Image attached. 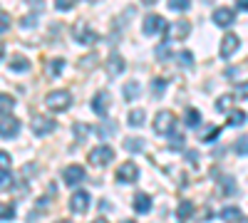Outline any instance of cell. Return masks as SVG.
I'll use <instances>...</instances> for the list:
<instances>
[{
	"mask_svg": "<svg viewBox=\"0 0 248 223\" xmlns=\"http://www.w3.org/2000/svg\"><path fill=\"white\" fill-rule=\"evenodd\" d=\"M45 104H47L50 112H65L72 104V94L67 89H55L45 97Z\"/></svg>",
	"mask_w": 248,
	"mask_h": 223,
	"instance_id": "6da1fadb",
	"label": "cell"
},
{
	"mask_svg": "<svg viewBox=\"0 0 248 223\" xmlns=\"http://www.w3.org/2000/svg\"><path fill=\"white\" fill-rule=\"evenodd\" d=\"M72 35H75V40H77L79 45H94L97 40H99V35L87 25V20H79V23H75Z\"/></svg>",
	"mask_w": 248,
	"mask_h": 223,
	"instance_id": "7a4b0ae2",
	"label": "cell"
},
{
	"mask_svg": "<svg viewBox=\"0 0 248 223\" xmlns=\"http://www.w3.org/2000/svg\"><path fill=\"white\" fill-rule=\"evenodd\" d=\"M30 129H32L35 136H47V134L55 132V119L43 117V114H35V117L30 119Z\"/></svg>",
	"mask_w": 248,
	"mask_h": 223,
	"instance_id": "3957f363",
	"label": "cell"
},
{
	"mask_svg": "<svg viewBox=\"0 0 248 223\" xmlns=\"http://www.w3.org/2000/svg\"><path fill=\"white\" fill-rule=\"evenodd\" d=\"M112 159H114V149L107 147V144L94 147V149L90 151V164H92V166H107Z\"/></svg>",
	"mask_w": 248,
	"mask_h": 223,
	"instance_id": "277c9868",
	"label": "cell"
},
{
	"mask_svg": "<svg viewBox=\"0 0 248 223\" xmlns=\"http://www.w3.org/2000/svg\"><path fill=\"white\" fill-rule=\"evenodd\" d=\"M90 204H92V198H90L87 191H77V193L70 196V211H72L75 216L87 213V211H90Z\"/></svg>",
	"mask_w": 248,
	"mask_h": 223,
	"instance_id": "5b68a950",
	"label": "cell"
},
{
	"mask_svg": "<svg viewBox=\"0 0 248 223\" xmlns=\"http://www.w3.org/2000/svg\"><path fill=\"white\" fill-rule=\"evenodd\" d=\"M154 132L156 134H169L174 127H176V117L171 114V112H159L156 117H154Z\"/></svg>",
	"mask_w": 248,
	"mask_h": 223,
	"instance_id": "8992f818",
	"label": "cell"
},
{
	"mask_svg": "<svg viewBox=\"0 0 248 223\" xmlns=\"http://www.w3.org/2000/svg\"><path fill=\"white\" fill-rule=\"evenodd\" d=\"M139 178V169L134 161H124V164L117 169V181L119 184H134V181Z\"/></svg>",
	"mask_w": 248,
	"mask_h": 223,
	"instance_id": "52a82bcc",
	"label": "cell"
},
{
	"mask_svg": "<svg viewBox=\"0 0 248 223\" xmlns=\"http://www.w3.org/2000/svg\"><path fill=\"white\" fill-rule=\"evenodd\" d=\"M141 30H144V35H156V32H161V30H169L167 28V20H164L161 15H147L144 17V25H141Z\"/></svg>",
	"mask_w": 248,
	"mask_h": 223,
	"instance_id": "ba28073f",
	"label": "cell"
},
{
	"mask_svg": "<svg viewBox=\"0 0 248 223\" xmlns=\"http://www.w3.org/2000/svg\"><path fill=\"white\" fill-rule=\"evenodd\" d=\"M62 178H65V184H67V186H79L82 181L87 178V174H85V169H82V166L72 164V166H67L65 171H62Z\"/></svg>",
	"mask_w": 248,
	"mask_h": 223,
	"instance_id": "9c48e42d",
	"label": "cell"
},
{
	"mask_svg": "<svg viewBox=\"0 0 248 223\" xmlns=\"http://www.w3.org/2000/svg\"><path fill=\"white\" fill-rule=\"evenodd\" d=\"M20 132V121L15 117H0V139H13Z\"/></svg>",
	"mask_w": 248,
	"mask_h": 223,
	"instance_id": "30bf717a",
	"label": "cell"
},
{
	"mask_svg": "<svg viewBox=\"0 0 248 223\" xmlns=\"http://www.w3.org/2000/svg\"><path fill=\"white\" fill-rule=\"evenodd\" d=\"M214 23H216L218 28H229V25L236 23V13H233L231 8H216V10H214Z\"/></svg>",
	"mask_w": 248,
	"mask_h": 223,
	"instance_id": "8fae6325",
	"label": "cell"
},
{
	"mask_svg": "<svg viewBox=\"0 0 248 223\" xmlns=\"http://www.w3.org/2000/svg\"><path fill=\"white\" fill-rule=\"evenodd\" d=\"M241 47V40H238V35H233V32H229L223 40H221V57H226L229 59L236 50Z\"/></svg>",
	"mask_w": 248,
	"mask_h": 223,
	"instance_id": "7c38bea8",
	"label": "cell"
},
{
	"mask_svg": "<svg viewBox=\"0 0 248 223\" xmlns=\"http://www.w3.org/2000/svg\"><path fill=\"white\" fill-rule=\"evenodd\" d=\"M92 112H94L97 117H105V114L109 112V94H107V92H97V94L92 97Z\"/></svg>",
	"mask_w": 248,
	"mask_h": 223,
	"instance_id": "4fadbf2b",
	"label": "cell"
},
{
	"mask_svg": "<svg viewBox=\"0 0 248 223\" xmlns=\"http://www.w3.org/2000/svg\"><path fill=\"white\" fill-rule=\"evenodd\" d=\"M124 67H127V62H124V57L122 55H109V59H107V74L109 77H119L122 72H124Z\"/></svg>",
	"mask_w": 248,
	"mask_h": 223,
	"instance_id": "5bb4252c",
	"label": "cell"
},
{
	"mask_svg": "<svg viewBox=\"0 0 248 223\" xmlns=\"http://www.w3.org/2000/svg\"><path fill=\"white\" fill-rule=\"evenodd\" d=\"M132 206H134V211L137 213H149V208H152V198L147 196V193H134V201H132Z\"/></svg>",
	"mask_w": 248,
	"mask_h": 223,
	"instance_id": "9a60e30c",
	"label": "cell"
},
{
	"mask_svg": "<svg viewBox=\"0 0 248 223\" xmlns=\"http://www.w3.org/2000/svg\"><path fill=\"white\" fill-rule=\"evenodd\" d=\"M169 32H171V37H174V40H184V37H189V32H191L189 20H179V23H174V25L169 28Z\"/></svg>",
	"mask_w": 248,
	"mask_h": 223,
	"instance_id": "2e32d148",
	"label": "cell"
},
{
	"mask_svg": "<svg viewBox=\"0 0 248 223\" xmlns=\"http://www.w3.org/2000/svg\"><path fill=\"white\" fill-rule=\"evenodd\" d=\"M144 147H147V141H144L141 136H129V139H124V149H127L129 154H137V151H141Z\"/></svg>",
	"mask_w": 248,
	"mask_h": 223,
	"instance_id": "e0dca14e",
	"label": "cell"
},
{
	"mask_svg": "<svg viewBox=\"0 0 248 223\" xmlns=\"http://www.w3.org/2000/svg\"><path fill=\"white\" fill-rule=\"evenodd\" d=\"M62 67H65V59L57 57V59H50V62L45 65V72H47V77H50V79H55V77H60Z\"/></svg>",
	"mask_w": 248,
	"mask_h": 223,
	"instance_id": "ac0fdd59",
	"label": "cell"
},
{
	"mask_svg": "<svg viewBox=\"0 0 248 223\" xmlns=\"http://www.w3.org/2000/svg\"><path fill=\"white\" fill-rule=\"evenodd\" d=\"M191 216H194V204H191V201H181L179 208H176V218L184 223V221H189Z\"/></svg>",
	"mask_w": 248,
	"mask_h": 223,
	"instance_id": "d6986e66",
	"label": "cell"
},
{
	"mask_svg": "<svg viewBox=\"0 0 248 223\" xmlns=\"http://www.w3.org/2000/svg\"><path fill=\"white\" fill-rule=\"evenodd\" d=\"M10 70H13V72H25V70H30V59L20 57V55L10 57Z\"/></svg>",
	"mask_w": 248,
	"mask_h": 223,
	"instance_id": "ffe728a7",
	"label": "cell"
},
{
	"mask_svg": "<svg viewBox=\"0 0 248 223\" xmlns=\"http://www.w3.org/2000/svg\"><path fill=\"white\" fill-rule=\"evenodd\" d=\"M184 121H186V127H189V129H196V127L201 124V112H199V109H186Z\"/></svg>",
	"mask_w": 248,
	"mask_h": 223,
	"instance_id": "44dd1931",
	"label": "cell"
},
{
	"mask_svg": "<svg viewBox=\"0 0 248 223\" xmlns=\"http://www.w3.org/2000/svg\"><path fill=\"white\" fill-rule=\"evenodd\" d=\"M221 218H223L226 223H238V221H241V211H238L236 206H226V208L221 211Z\"/></svg>",
	"mask_w": 248,
	"mask_h": 223,
	"instance_id": "7402d4cb",
	"label": "cell"
},
{
	"mask_svg": "<svg viewBox=\"0 0 248 223\" xmlns=\"http://www.w3.org/2000/svg\"><path fill=\"white\" fill-rule=\"evenodd\" d=\"M15 107V97L0 92V114H10V109Z\"/></svg>",
	"mask_w": 248,
	"mask_h": 223,
	"instance_id": "603a6c76",
	"label": "cell"
},
{
	"mask_svg": "<svg viewBox=\"0 0 248 223\" xmlns=\"http://www.w3.org/2000/svg\"><path fill=\"white\" fill-rule=\"evenodd\" d=\"M246 112H241V109H233L231 114H229V119H226V121H229V127H241V124H246Z\"/></svg>",
	"mask_w": 248,
	"mask_h": 223,
	"instance_id": "cb8c5ba5",
	"label": "cell"
},
{
	"mask_svg": "<svg viewBox=\"0 0 248 223\" xmlns=\"http://www.w3.org/2000/svg\"><path fill=\"white\" fill-rule=\"evenodd\" d=\"M139 92H141V85L137 82V79H132V82L124 85V97H127V99H137Z\"/></svg>",
	"mask_w": 248,
	"mask_h": 223,
	"instance_id": "d4e9b609",
	"label": "cell"
},
{
	"mask_svg": "<svg viewBox=\"0 0 248 223\" xmlns=\"http://www.w3.org/2000/svg\"><path fill=\"white\" fill-rule=\"evenodd\" d=\"M114 132H117V121H102V127L97 129V134H99L102 139H109Z\"/></svg>",
	"mask_w": 248,
	"mask_h": 223,
	"instance_id": "484cf974",
	"label": "cell"
},
{
	"mask_svg": "<svg viewBox=\"0 0 248 223\" xmlns=\"http://www.w3.org/2000/svg\"><path fill=\"white\" fill-rule=\"evenodd\" d=\"M144 117H147V114H144V109H132L129 117H127V121H129L132 127H141L144 124Z\"/></svg>",
	"mask_w": 248,
	"mask_h": 223,
	"instance_id": "4316f807",
	"label": "cell"
},
{
	"mask_svg": "<svg viewBox=\"0 0 248 223\" xmlns=\"http://www.w3.org/2000/svg\"><path fill=\"white\" fill-rule=\"evenodd\" d=\"M13 186H15L13 174H10V171H3V174H0V191H10Z\"/></svg>",
	"mask_w": 248,
	"mask_h": 223,
	"instance_id": "83f0119b",
	"label": "cell"
},
{
	"mask_svg": "<svg viewBox=\"0 0 248 223\" xmlns=\"http://www.w3.org/2000/svg\"><path fill=\"white\" fill-rule=\"evenodd\" d=\"M92 132H94V129L87 127V124H75V136H77V141H85Z\"/></svg>",
	"mask_w": 248,
	"mask_h": 223,
	"instance_id": "f1b7e54d",
	"label": "cell"
},
{
	"mask_svg": "<svg viewBox=\"0 0 248 223\" xmlns=\"http://www.w3.org/2000/svg\"><path fill=\"white\" fill-rule=\"evenodd\" d=\"M233 149H236L238 156H248V136H238V141L233 144Z\"/></svg>",
	"mask_w": 248,
	"mask_h": 223,
	"instance_id": "f546056e",
	"label": "cell"
},
{
	"mask_svg": "<svg viewBox=\"0 0 248 223\" xmlns=\"http://www.w3.org/2000/svg\"><path fill=\"white\" fill-rule=\"evenodd\" d=\"M218 181H221V189H223V193H236V184H233V178L229 176H218Z\"/></svg>",
	"mask_w": 248,
	"mask_h": 223,
	"instance_id": "4dcf8cb0",
	"label": "cell"
},
{
	"mask_svg": "<svg viewBox=\"0 0 248 223\" xmlns=\"http://www.w3.org/2000/svg\"><path fill=\"white\" fill-rule=\"evenodd\" d=\"M179 65H181V67H191V65H194V55H191L189 50H181V52H179Z\"/></svg>",
	"mask_w": 248,
	"mask_h": 223,
	"instance_id": "1f68e13d",
	"label": "cell"
},
{
	"mask_svg": "<svg viewBox=\"0 0 248 223\" xmlns=\"http://www.w3.org/2000/svg\"><path fill=\"white\" fill-rule=\"evenodd\" d=\"M15 216V206L13 204H0V221H8Z\"/></svg>",
	"mask_w": 248,
	"mask_h": 223,
	"instance_id": "d6a6232c",
	"label": "cell"
},
{
	"mask_svg": "<svg viewBox=\"0 0 248 223\" xmlns=\"http://www.w3.org/2000/svg\"><path fill=\"white\" fill-rule=\"evenodd\" d=\"M216 136H218V127H211V129H206L199 139L203 141V144H209V141H216Z\"/></svg>",
	"mask_w": 248,
	"mask_h": 223,
	"instance_id": "836d02e7",
	"label": "cell"
},
{
	"mask_svg": "<svg viewBox=\"0 0 248 223\" xmlns=\"http://www.w3.org/2000/svg\"><path fill=\"white\" fill-rule=\"evenodd\" d=\"M169 10H189V5H191V0H169Z\"/></svg>",
	"mask_w": 248,
	"mask_h": 223,
	"instance_id": "e575fe53",
	"label": "cell"
},
{
	"mask_svg": "<svg viewBox=\"0 0 248 223\" xmlns=\"http://www.w3.org/2000/svg\"><path fill=\"white\" fill-rule=\"evenodd\" d=\"M169 82L167 79H161V77H156L154 82H152V89H154V97H161V92H164V87H167Z\"/></svg>",
	"mask_w": 248,
	"mask_h": 223,
	"instance_id": "d590c367",
	"label": "cell"
},
{
	"mask_svg": "<svg viewBox=\"0 0 248 223\" xmlns=\"http://www.w3.org/2000/svg\"><path fill=\"white\" fill-rule=\"evenodd\" d=\"M10 164H13V159L8 151H0V171H10Z\"/></svg>",
	"mask_w": 248,
	"mask_h": 223,
	"instance_id": "8d00e7d4",
	"label": "cell"
},
{
	"mask_svg": "<svg viewBox=\"0 0 248 223\" xmlns=\"http://www.w3.org/2000/svg\"><path fill=\"white\" fill-rule=\"evenodd\" d=\"M231 102H233V97H231V94H223V97L218 99V102H216V107H218L221 112H226V109L231 107Z\"/></svg>",
	"mask_w": 248,
	"mask_h": 223,
	"instance_id": "74e56055",
	"label": "cell"
},
{
	"mask_svg": "<svg viewBox=\"0 0 248 223\" xmlns=\"http://www.w3.org/2000/svg\"><path fill=\"white\" fill-rule=\"evenodd\" d=\"M156 57H159V59H169V57H171V50H169V45H167V43L156 47Z\"/></svg>",
	"mask_w": 248,
	"mask_h": 223,
	"instance_id": "f35d334b",
	"label": "cell"
},
{
	"mask_svg": "<svg viewBox=\"0 0 248 223\" xmlns=\"http://www.w3.org/2000/svg\"><path fill=\"white\" fill-rule=\"evenodd\" d=\"M75 3L77 0H55V8L57 10H70V8H75Z\"/></svg>",
	"mask_w": 248,
	"mask_h": 223,
	"instance_id": "ab89813d",
	"label": "cell"
},
{
	"mask_svg": "<svg viewBox=\"0 0 248 223\" xmlns=\"http://www.w3.org/2000/svg\"><path fill=\"white\" fill-rule=\"evenodd\" d=\"M5 30H10V15L0 13V32H5Z\"/></svg>",
	"mask_w": 248,
	"mask_h": 223,
	"instance_id": "60d3db41",
	"label": "cell"
},
{
	"mask_svg": "<svg viewBox=\"0 0 248 223\" xmlns=\"http://www.w3.org/2000/svg\"><path fill=\"white\" fill-rule=\"evenodd\" d=\"M94 57H97V55H90V59H87V57H85V59H82V62H79V65H82V67H85V70H87V67H90V70H92V67H94V65H97V59H94Z\"/></svg>",
	"mask_w": 248,
	"mask_h": 223,
	"instance_id": "b9f144b4",
	"label": "cell"
},
{
	"mask_svg": "<svg viewBox=\"0 0 248 223\" xmlns=\"http://www.w3.org/2000/svg\"><path fill=\"white\" fill-rule=\"evenodd\" d=\"M236 94H238L241 99H248V82H243V85H238V89H236Z\"/></svg>",
	"mask_w": 248,
	"mask_h": 223,
	"instance_id": "7bdbcfd3",
	"label": "cell"
},
{
	"mask_svg": "<svg viewBox=\"0 0 248 223\" xmlns=\"http://www.w3.org/2000/svg\"><path fill=\"white\" fill-rule=\"evenodd\" d=\"M20 25H23V28L28 30V28H35V25H37V20H35V17L30 15V17H25V20H23V23H20Z\"/></svg>",
	"mask_w": 248,
	"mask_h": 223,
	"instance_id": "ee69618b",
	"label": "cell"
},
{
	"mask_svg": "<svg viewBox=\"0 0 248 223\" xmlns=\"http://www.w3.org/2000/svg\"><path fill=\"white\" fill-rule=\"evenodd\" d=\"M184 144V136L181 134H174V139H171V149H179Z\"/></svg>",
	"mask_w": 248,
	"mask_h": 223,
	"instance_id": "f6af8a7d",
	"label": "cell"
},
{
	"mask_svg": "<svg viewBox=\"0 0 248 223\" xmlns=\"http://www.w3.org/2000/svg\"><path fill=\"white\" fill-rule=\"evenodd\" d=\"M238 10H248V0H238Z\"/></svg>",
	"mask_w": 248,
	"mask_h": 223,
	"instance_id": "bcb514c9",
	"label": "cell"
},
{
	"mask_svg": "<svg viewBox=\"0 0 248 223\" xmlns=\"http://www.w3.org/2000/svg\"><path fill=\"white\" fill-rule=\"evenodd\" d=\"M92 223H109V221H107V218H105V216H99V218H94V221H92Z\"/></svg>",
	"mask_w": 248,
	"mask_h": 223,
	"instance_id": "7dc6e473",
	"label": "cell"
},
{
	"mask_svg": "<svg viewBox=\"0 0 248 223\" xmlns=\"http://www.w3.org/2000/svg\"><path fill=\"white\" fill-rule=\"evenodd\" d=\"M141 3H147V5H154V3H156V0H141Z\"/></svg>",
	"mask_w": 248,
	"mask_h": 223,
	"instance_id": "c3c4849f",
	"label": "cell"
},
{
	"mask_svg": "<svg viewBox=\"0 0 248 223\" xmlns=\"http://www.w3.org/2000/svg\"><path fill=\"white\" fill-rule=\"evenodd\" d=\"M3 50H5V47H3V43H0V59H3Z\"/></svg>",
	"mask_w": 248,
	"mask_h": 223,
	"instance_id": "681fc988",
	"label": "cell"
},
{
	"mask_svg": "<svg viewBox=\"0 0 248 223\" xmlns=\"http://www.w3.org/2000/svg\"><path fill=\"white\" fill-rule=\"evenodd\" d=\"M122 223H134V221H122Z\"/></svg>",
	"mask_w": 248,
	"mask_h": 223,
	"instance_id": "f907efd6",
	"label": "cell"
},
{
	"mask_svg": "<svg viewBox=\"0 0 248 223\" xmlns=\"http://www.w3.org/2000/svg\"><path fill=\"white\" fill-rule=\"evenodd\" d=\"M203 3H211V0H203Z\"/></svg>",
	"mask_w": 248,
	"mask_h": 223,
	"instance_id": "816d5d0a",
	"label": "cell"
}]
</instances>
